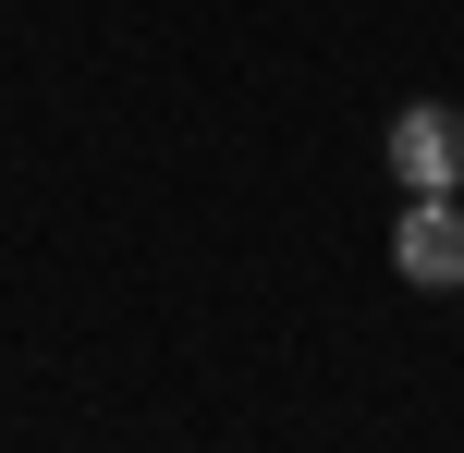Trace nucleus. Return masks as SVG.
Masks as SVG:
<instances>
[{"instance_id":"f03ea898","label":"nucleus","mask_w":464,"mask_h":453,"mask_svg":"<svg viewBox=\"0 0 464 453\" xmlns=\"http://www.w3.org/2000/svg\"><path fill=\"white\" fill-rule=\"evenodd\" d=\"M392 258H403L416 294H452V282H464V209H452V196H416L403 233H392Z\"/></svg>"},{"instance_id":"f257e3e1","label":"nucleus","mask_w":464,"mask_h":453,"mask_svg":"<svg viewBox=\"0 0 464 453\" xmlns=\"http://www.w3.org/2000/svg\"><path fill=\"white\" fill-rule=\"evenodd\" d=\"M392 172H403L416 196H452V184H464V111H452V98L392 111Z\"/></svg>"}]
</instances>
